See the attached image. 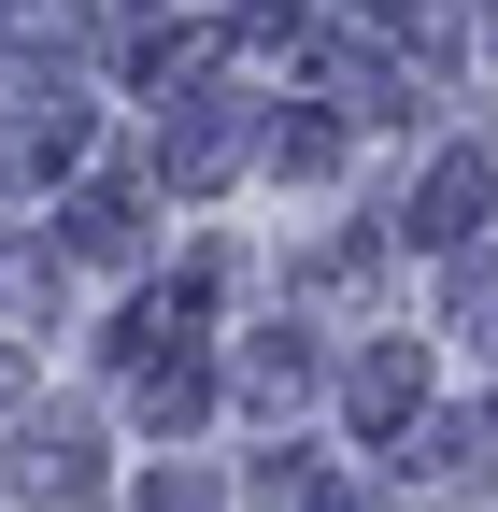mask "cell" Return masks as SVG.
Returning <instances> with one entry per match:
<instances>
[{"label":"cell","mask_w":498,"mask_h":512,"mask_svg":"<svg viewBox=\"0 0 498 512\" xmlns=\"http://www.w3.org/2000/svg\"><path fill=\"white\" fill-rule=\"evenodd\" d=\"M470 228H484V157H442L413 200V242H470Z\"/></svg>","instance_id":"6da1fadb"},{"label":"cell","mask_w":498,"mask_h":512,"mask_svg":"<svg viewBox=\"0 0 498 512\" xmlns=\"http://www.w3.org/2000/svg\"><path fill=\"white\" fill-rule=\"evenodd\" d=\"M413 399H427V370L385 342V356H356V427H413Z\"/></svg>","instance_id":"7a4b0ae2"},{"label":"cell","mask_w":498,"mask_h":512,"mask_svg":"<svg viewBox=\"0 0 498 512\" xmlns=\"http://www.w3.org/2000/svg\"><path fill=\"white\" fill-rule=\"evenodd\" d=\"M72 143H86V114H72V100H57V114H0V171H57Z\"/></svg>","instance_id":"3957f363"},{"label":"cell","mask_w":498,"mask_h":512,"mask_svg":"<svg viewBox=\"0 0 498 512\" xmlns=\"http://www.w3.org/2000/svg\"><path fill=\"white\" fill-rule=\"evenodd\" d=\"M143 242V200H129V185H86V200H72V256H129Z\"/></svg>","instance_id":"277c9868"},{"label":"cell","mask_w":498,"mask_h":512,"mask_svg":"<svg viewBox=\"0 0 498 512\" xmlns=\"http://www.w3.org/2000/svg\"><path fill=\"white\" fill-rule=\"evenodd\" d=\"M214 384H200V356H143V427H185Z\"/></svg>","instance_id":"5b68a950"},{"label":"cell","mask_w":498,"mask_h":512,"mask_svg":"<svg viewBox=\"0 0 498 512\" xmlns=\"http://www.w3.org/2000/svg\"><path fill=\"white\" fill-rule=\"evenodd\" d=\"M484 441H498L484 413H442V427L413 441V470H442V484H470V470H484Z\"/></svg>","instance_id":"8992f818"},{"label":"cell","mask_w":498,"mask_h":512,"mask_svg":"<svg viewBox=\"0 0 498 512\" xmlns=\"http://www.w3.org/2000/svg\"><path fill=\"white\" fill-rule=\"evenodd\" d=\"M143 512H214V484H143Z\"/></svg>","instance_id":"52a82bcc"},{"label":"cell","mask_w":498,"mask_h":512,"mask_svg":"<svg viewBox=\"0 0 498 512\" xmlns=\"http://www.w3.org/2000/svg\"><path fill=\"white\" fill-rule=\"evenodd\" d=\"M470 328H484V342H498V271H470Z\"/></svg>","instance_id":"ba28073f"}]
</instances>
